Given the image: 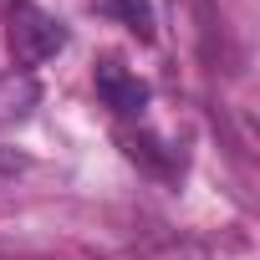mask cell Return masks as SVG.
Instances as JSON below:
<instances>
[{
	"label": "cell",
	"mask_w": 260,
	"mask_h": 260,
	"mask_svg": "<svg viewBox=\"0 0 260 260\" xmlns=\"http://www.w3.org/2000/svg\"><path fill=\"white\" fill-rule=\"evenodd\" d=\"M97 97L112 107V112H122V117H138L143 107H148V82H138L133 72H122V67H97Z\"/></svg>",
	"instance_id": "obj_2"
},
{
	"label": "cell",
	"mask_w": 260,
	"mask_h": 260,
	"mask_svg": "<svg viewBox=\"0 0 260 260\" xmlns=\"http://www.w3.org/2000/svg\"><path fill=\"white\" fill-rule=\"evenodd\" d=\"M36 107V82L26 72H6L0 77V122H16Z\"/></svg>",
	"instance_id": "obj_3"
},
{
	"label": "cell",
	"mask_w": 260,
	"mask_h": 260,
	"mask_svg": "<svg viewBox=\"0 0 260 260\" xmlns=\"http://www.w3.org/2000/svg\"><path fill=\"white\" fill-rule=\"evenodd\" d=\"M112 11L133 26L138 36H153V6H148V0H112Z\"/></svg>",
	"instance_id": "obj_4"
},
{
	"label": "cell",
	"mask_w": 260,
	"mask_h": 260,
	"mask_svg": "<svg viewBox=\"0 0 260 260\" xmlns=\"http://www.w3.org/2000/svg\"><path fill=\"white\" fill-rule=\"evenodd\" d=\"M6 36H11V51H16L21 67H41V61H51L67 46V26L56 16H46L41 6H31V0H11Z\"/></svg>",
	"instance_id": "obj_1"
}]
</instances>
